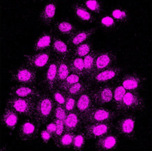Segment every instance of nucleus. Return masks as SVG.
Here are the masks:
<instances>
[{
  "instance_id": "f257e3e1",
  "label": "nucleus",
  "mask_w": 152,
  "mask_h": 151,
  "mask_svg": "<svg viewBox=\"0 0 152 151\" xmlns=\"http://www.w3.org/2000/svg\"><path fill=\"white\" fill-rule=\"evenodd\" d=\"M55 107V103L51 94L48 91L40 94L36 102L33 118L42 125L48 123L52 118Z\"/></svg>"
},
{
  "instance_id": "f03ea898",
  "label": "nucleus",
  "mask_w": 152,
  "mask_h": 151,
  "mask_svg": "<svg viewBox=\"0 0 152 151\" xmlns=\"http://www.w3.org/2000/svg\"><path fill=\"white\" fill-rule=\"evenodd\" d=\"M137 121L134 115L125 113L118 119L114 126V131L119 136L127 141H133L137 136Z\"/></svg>"
},
{
  "instance_id": "7ed1b4c3",
  "label": "nucleus",
  "mask_w": 152,
  "mask_h": 151,
  "mask_svg": "<svg viewBox=\"0 0 152 151\" xmlns=\"http://www.w3.org/2000/svg\"><path fill=\"white\" fill-rule=\"evenodd\" d=\"M37 98H17L11 96L9 99L7 105L15 111L20 117L25 118H33Z\"/></svg>"
},
{
  "instance_id": "20e7f679",
  "label": "nucleus",
  "mask_w": 152,
  "mask_h": 151,
  "mask_svg": "<svg viewBox=\"0 0 152 151\" xmlns=\"http://www.w3.org/2000/svg\"><path fill=\"white\" fill-rule=\"evenodd\" d=\"M123 72V68L120 66H113L104 70H102L94 75H90L85 78L92 86L101 84L114 83L118 80Z\"/></svg>"
},
{
  "instance_id": "39448f33",
  "label": "nucleus",
  "mask_w": 152,
  "mask_h": 151,
  "mask_svg": "<svg viewBox=\"0 0 152 151\" xmlns=\"http://www.w3.org/2000/svg\"><path fill=\"white\" fill-rule=\"evenodd\" d=\"M39 73L26 62L11 72L12 80L19 84L35 85Z\"/></svg>"
},
{
  "instance_id": "423d86ee",
  "label": "nucleus",
  "mask_w": 152,
  "mask_h": 151,
  "mask_svg": "<svg viewBox=\"0 0 152 151\" xmlns=\"http://www.w3.org/2000/svg\"><path fill=\"white\" fill-rule=\"evenodd\" d=\"M40 124L34 118H25L17 130V136L23 142L33 141L39 135Z\"/></svg>"
},
{
  "instance_id": "0eeeda50",
  "label": "nucleus",
  "mask_w": 152,
  "mask_h": 151,
  "mask_svg": "<svg viewBox=\"0 0 152 151\" xmlns=\"http://www.w3.org/2000/svg\"><path fill=\"white\" fill-rule=\"evenodd\" d=\"M117 115L118 113L112 108L104 106H95L83 118V122L84 124L113 122Z\"/></svg>"
},
{
  "instance_id": "6e6552de",
  "label": "nucleus",
  "mask_w": 152,
  "mask_h": 151,
  "mask_svg": "<svg viewBox=\"0 0 152 151\" xmlns=\"http://www.w3.org/2000/svg\"><path fill=\"white\" fill-rule=\"evenodd\" d=\"M113 84L114 83H109L92 86L91 92L95 106L111 104L113 96Z\"/></svg>"
},
{
  "instance_id": "1a4fd4ad",
  "label": "nucleus",
  "mask_w": 152,
  "mask_h": 151,
  "mask_svg": "<svg viewBox=\"0 0 152 151\" xmlns=\"http://www.w3.org/2000/svg\"><path fill=\"white\" fill-rule=\"evenodd\" d=\"M145 108V102L139 92L126 91L119 115L128 113L130 111H143Z\"/></svg>"
},
{
  "instance_id": "9d476101",
  "label": "nucleus",
  "mask_w": 152,
  "mask_h": 151,
  "mask_svg": "<svg viewBox=\"0 0 152 151\" xmlns=\"http://www.w3.org/2000/svg\"><path fill=\"white\" fill-rule=\"evenodd\" d=\"M115 124L113 122H97V123L86 124L83 126L87 140H96L98 138L114 131Z\"/></svg>"
},
{
  "instance_id": "9b49d317",
  "label": "nucleus",
  "mask_w": 152,
  "mask_h": 151,
  "mask_svg": "<svg viewBox=\"0 0 152 151\" xmlns=\"http://www.w3.org/2000/svg\"><path fill=\"white\" fill-rule=\"evenodd\" d=\"M25 62L31 65L38 73L43 71L54 58L52 50L34 53L31 55H25Z\"/></svg>"
},
{
  "instance_id": "f8f14e48",
  "label": "nucleus",
  "mask_w": 152,
  "mask_h": 151,
  "mask_svg": "<svg viewBox=\"0 0 152 151\" xmlns=\"http://www.w3.org/2000/svg\"><path fill=\"white\" fill-rule=\"evenodd\" d=\"M117 55L115 52L111 51H102L96 52L94 69L92 75L106 70L113 66L116 65Z\"/></svg>"
},
{
  "instance_id": "ddd939ff",
  "label": "nucleus",
  "mask_w": 152,
  "mask_h": 151,
  "mask_svg": "<svg viewBox=\"0 0 152 151\" xmlns=\"http://www.w3.org/2000/svg\"><path fill=\"white\" fill-rule=\"evenodd\" d=\"M57 60L54 58L48 66L43 70L42 82L45 86L46 91L51 92L56 89L57 77Z\"/></svg>"
},
{
  "instance_id": "4468645a",
  "label": "nucleus",
  "mask_w": 152,
  "mask_h": 151,
  "mask_svg": "<svg viewBox=\"0 0 152 151\" xmlns=\"http://www.w3.org/2000/svg\"><path fill=\"white\" fill-rule=\"evenodd\" d=\"M119 143V136L113 131L96 139L95 148L99 151L115 150H117Z\"/></svg>"
},
{
  "instance_id": "2eb2a0df",
  "label": "nucleus",
  "mask_w": 152,
  "mask_h": 151,
  "mask_svg": "<svg viewBox=\"0 0 152 151\" xmlns=\"http://www.w3.org/2000/svg\"><path fill=\"white\" fill-rule=\"evenodd\" d=\"M118 82L127 91L139 92L143 86L144 79L135 73H129L120 77Z\"/></svg>"
},
{
  "instance_id": "dca6fc26",
  "label": "nucleus",
  "mask_w": 152,
  "mask_h": 151,
  "mask_svg": "<svg viewBox=\"0 0 152 151\" xmlns=\"http://www.w3.org/2000/svg\"><path fill=\"white\" fill-rule=\"evenodd\" d=\"M51 50L54 57L56 58H70L72 54V49L68 44L65 39H63L61 37L55 35L54 34L53 35Z\"/></svg>"
},
{
  "instance_id": "f3484780",
  "label": "nucleus",
  "mask_w": 152,
  "mask_h": 151,
  "mask_svg": "<svg viewBox=\"0 0 152 151\" xmlns=\"http://www.w3.org/2000/svg\"><path fill=\"white\" fill-rule=\"evenodd\" d=\"M94 107L91 89L77 97L75 110L80 115L82 119L86 116Z\"/></svg>"
},
{
  "instance_id": "a211bd4d",
  "label": "nucleus",
  "mask_w": 152,
  "mask_h": 151,
  "mask_svg": "<svg viewBox=\"0 0 152 151\" xmlns=\"http://www.w3.org/2000/svg\"><path fill=\"white\" fill-rule=\"evenodd\" d=\"M96 28H89V29L78 30L73 35L70 36L69 37L66 38L65 40L70 47L73 49L78 45L86 42V41L91 40L92 37L96 32Z\"/></svg>"
},
{
  "instance_id": "6ab92c4d",
  "label": "nucleus",
  "mask_w": 152,
  "mask_h": 151,
  "mask_svg": "<svg viewBox=\"0 0 152 151\" xmlns=\"http://www.w3.org/2000/svg\"><path fill=\"white\" fill-rule=\"evenodd\" d=\"M57 8L56 1H49L44 6L38 14L39 21L46 27H52L55 22Z\"/></svg>"
},
{
  "instance_id": "aec40b11",
  "label": "nucleus",
  "mask_w": 152,
  "mask_h": 151,
  "mask_svg": "<svg viewBox=\"0 0 152 151\" xmlns=\"http://www.w3.org/2000/svg\"><path fill=\"white\" fill-rule=\"evenodd\" d=\"M52 31L55 35L60 37L68 38L78 30V28L75 24L67 20H55L52 26Z\"/></svg>"
},
{
  "instance_id": "412c9836",
  "label": "nucleus",
  "mask_w": 152,
  "mask_h": 151,
  "mask_svg": "<svg viewBox=\"0 0 152 151\" xmlns=\"http://www.w3.org/2000/svg\"><path fill=\"white\" fill-rule=\"evenodd\" d=\"M10 94L13 97L28 99V98H38L40 96L41 93L35 85L18 84L11 88Z\"/></svg>"
},
{
  "instance_id": "4be33fe9",
  "label": "nucleus",
  "mask_w": 152,
  "mask_h": 151,
  "mask_svg": "<svg viewBox=\"0 0 152 151\" xmlns=\"http://www.w3.org/2000/svg\"><path fill=\"white\" fill-rule=\"evenodd\" d=\"M71 9L73 15L80 22L85 24H91L96 21V16L82 3L74 4Z\"/></svg>"
},
{
  "instance_id": "5701e85b",
  "label": "nucleus",
  "mask_w": 152,
  "mask_h": 151,
  "mask_svg": "<svg viewBox=\"0 0 152 151\" xmlns=\"http://www.w3.org/2000/svg\"><path fill=\"white\" fill-rule=\"evenodd\" d=\"M64 126L65 131L77 132L83 129L84 124L80 115L75 110L67 113L64 121Z\"/></svg>"
},
{
  "instance_id": "b1692460",
  "label": "nucleus",
  "mask_w": 152,
  "mask_h": 151,
  "mask_svg": "<svg viewBox=\"0 0 152 151\" xmlns=\"http://www.w3.org/2000/svg\"><path fill=\"white\" fill-rule=\"evenodd\" d=\"M53 34L52 31L44 32L41 34L37 39L34 42L33 46V49L34 52H40L43 51L51 49V46L52 44L53 40Z\"/></svg>"
},
{
  "instance_id": "393cba45",
  "label": "nucleus",
  "mask_w": 152,
  "mask_h": 151,
  "mask_svg": "<svg viewBox=\"0 0 152 151\" xmlns=\"http://www.w3.org/2000/svg\"><path fill=\"white\" fill-rule=\"evenodd\" d=\"M127 91L125 89L124 87L121 85V84L118 82V80L116 82H114L113 84V96L112 99L111 105V108L114 111H115L118 114H119L121 110V105H122L123 97Z\"/></svg>"
},
{
  "instance_id": "a878e982",
  "label": "nucleus",
  "mask_w": 152,
  "mask_h": 151,
  "mask_svg": "<svg viewBox=\"0 0 152 151\" xmlns=\"http://www.w3.org/2000/svg\"><path fill=\"white\" fill-rule=\"evenodd\" d=\"M57 60V77L56 88L58 87L61 83L66 80V78L71 74L69 68V58H59Z\"/></svg>"
},
{
  "instance_id": "bb28decb",
  "label": "nucleus",
  "mask_w": 152,
  "mask_h": 151,
  "mask_svg": "<svg viewBox=\"0 0 152 151\" xmlns=\"http://www.w3.org/2000/svg\"><path fill=\"white\" fill-rule=\"evenodd\" d=\"M92 84L89 82H87L85 79V80H82L80 82H78L73 84L70 87H68L66 91H64V92H65L66 95L77 97L80 94L87 91L90 90V89H92Z\"/></svg>"
},
{
  "instance_id": "cd10ccee",
  "label": "nucleus",
  "mask_w": 152,
  "mask_h": 151,
  "mask_svg": "<svg viewBox=\"0 0 152 151\" xmlns=\"http://www.w3.org/2000/svg\"><path fill=\"white\" fill-rule=\"evenodd\" d=\"M19 116L17 113L8 107L3 115L2 122L6 127L11 130H14L18 125Z\"/></svg>"
},
{
  "instance_id": "c85d7f7f",
  "label": "nucleus",
  "mask_w": 152,
  "mask_h": 151,
  "mask_svg": "<svg viewBox=\"0 0 152 151\" xmlns=\"http://www.w3.org/2000/svg\"><path fill=\"white\" fill-rule=\"evenodd\" d=\"M75 132L65 131L61 136L55 140L54 145L59 149H71Z\"/></svg>"
},
{
  "instance_id": "c756f323",
  "label": "nucleus",
  "mask_w": 152,
  "mask_h": 151,
  "mask_svg": "<svg viewBox=\"0 0 152 151\" xmlns=\"http://www.w3.org/2000/svg\"><path fill=\"white\" fill-rule=\"evenodd\" d=\"M69 68L71 73L78 75L85 78L83 58L71 56L69 58Z\"/></svg>"
},
{
  "instance_id": "7c9ffc66",
  "label": "nucleus",
  "mask_w": 152,
  "mask_h": 151,
  "mask_svg": "<svg viewBox=\"0 0 152 151\" xmlns=\"http://www.w3.org/2000/svg\"><path fill=\"white\" fill-rule=\"evenodd\" d=\"M109 15L117 22V23H126L130 18L128 9L121 7H114L111 9Z\"/></svg>"
},
{
  "instance_id": "2f4dec72",
  "label": "nucleus",
  "mask_w": 152,
  "mask_h": 151,
  "mask_svg": "<svg viewBox=\"0 0 152 151\" xmlns=\"http://www.w3.org/2000/svg\"><path fill=\"white\" fill-rule=\"evenodd\" d=\"M93 49H94V46H93L92 41L89 40L73 48L72 49L71 56L84 58L87 54H90Z\"/></svg>"
},
{
  "instance_id": "473e14b6",
  "label": "nucleus",
  "mask_w": 152,
  "mask_h": 151,
  "mask_svg": "<svg viewBox=\"0 0 152 151\" xmlns=\"http://www.w3.org/2000/svg\"><path fill=\"white\" fill-rule=\"evenodd\" d=\"M87 141V138L83 129L75 132L71 149L75 151L83 150L86 146Z\"/></svg>"
},
{
  "instance_id": "72a5a7b5",
  "label": "nucleus",
  "mask_w": 152,
  "mask_h": 151,
  "mask_svg": "<svg viewBox=\"0 0 152 151\" xmlns=\"http://www.w3.org/2000/svg\"><path fill=\"white\" fill-rule=\"evenodd\" d=\"M82 4L94 15L102 16L104 12L102 1L99 0H87L82 1Z\"/></svg>"
},
{
  "instance_id": "f704fd0d",
  "label": "nucleus",
  "mask_w": 152,
  "mask_h": 151,
  "mask_svg": "<svg viewBox=\"0 0 152 151\" xmlns=\"http://www.w3.org/2000/svg\"><path fill=\"white\" fill-rule=\"evenodd\" d=\"M96 52H97V51L93 49L90 54H87L86 56H85V57L83 58L85 78H86L87 77L90 76V75L92 74L93 69H94Z\"/></svg>"
},
{
  "instance_id": "c9c22d12",
  "label": "nucleus",
  "mask_w": 152,
  "mask_h": 151,
  "mask_svg": "<svg viewBox=\"0 0 152 151\" xmlns=\"http://www.w3.org/2000/svg\"><path fill=\"white\" fill-rule=\"evenodd\" d=\"M100 28L104 30V32H111L113 31L117 28V22L113 19L109 14L104 15L101 17L99 22Z\"/></svg>"
},
{
  "instance_id": "e433bc0d",
  "label": "nucleus",
  "mask_w": 152,
  "mask_h": 151,
  "mask_svg": "<svg viewBox=\"0 0 152 151\" xmlns=\"http://www.w3.org/2000/svg\"><path fill=\"white\" fill-rule=\"evenodd\" d=\"M85 80L84 77L80 76L78 75L73 74V73H71L68 76L66 77V80L63 82L57 88L60 89L62 91H66L68 87L73 85V84H75V83L80 82V81Z\"/></svg>"
},
{
  "instance_id": "4c0bfd02",
  "label": "nucleus",
  "mask_w": 152,
  "mask_h": 151,
  "mask_svg": "<svg viewBox=\"0 0 152 151\" xmlns=\"http://www.w3.org/2000/svg\"><path fill=\"white\" fill-rule=\"evenodd\" d=\"M49 93L51 94V96L54 100L55 104L61 105L64 106L66 99V94L64 91L61 90L58 88H56Z\"/></svg>"
},
{
  "instance_id": "58836bf2",
  "label": "nucleus",
  "mask_w": 152,
  "mask_h": 151,
  "mask_svg": "<svg viewBox=\"0 0 152 151\" xmlns=\"http://www.w3.org/2000/svg\"><path fill=\"white\" fill-rule=\"evenodd\" d=\"M66 115H67V113L66 112L64 107L63 105L55 104L54 110V112H53L51 120H61L64 122V121L66 120Z\"/></svg>"
},
{
  "instance_id": "ea45409f",
  "label": "nucleus",
  "mask_w": 152,
  "mask_h": 151,
  "mask_svg": "<svg viewBox=\"0 0 152 151\" xmlns=\"http://www.w3.org/2000/svg\"><path fill=\"white\" fill-rule=\"evenodd\" d=\"M76 102H77V97L66 95L65 104L64 105V109H65L66 113H68L75 110Z\"/></svg>"
},
{
  "instance_id": "a19ab883",
  "label": "nucleus",
  "mask_w": 152,
  "mask_h": 151,
  "mask_svg": "<svg viewBox=\"0 0 152 151\" xmlns=\"http://www.w3.org/2000/svg\"><path fill=\"white\" fill-rule=\"evenodd\" d=\"M53 121H54L56 124V130L54 132V134H53L52 138V140L54 141L57 139H58L65 132V126H64V122L61 120H54Z\"/></svg>"
},
{
  "instance_id": "79ce46f5",
  "label": "nucleus",
  "mask_w": 152,
  "mask_h": 151,
  "mask_svg": "<svg viewBox=\"0 0 152 151\" xmlns=\"http://www.w3.org/2000/svg\"><path fill=\"white\" fill-rule=\"evenodd\" d=\"M39 136H40V138L45 144H48L51 139H52L53 138L52 134H51L50 132L47 131L46 129L42 130L39 132Z\"/></svg>"
},
{
  "instance_id": "37998d69",
  "label": "nucleus",
  "mask_w": 152,
  "mask_h": 151,
  "mask_svg": "<svg viewBox=\"0 0 152 151\" xmlns=\"http://www.w3.org/2000/svg\"><path fill=\"white\" fill-rule=\"evenodd\" d=\"M45 129H46L47 131L50 132L51 134H52V135L54 134V132L56 131V124L54 121L50 120L48 123L46 124V126H45Z\"/></svg>"
}]
</instances>
